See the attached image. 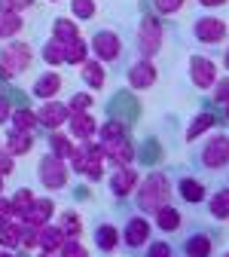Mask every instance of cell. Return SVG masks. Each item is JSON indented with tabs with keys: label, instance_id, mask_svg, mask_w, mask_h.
I'll use <instances>...</instances> for the list:
<instances>
[{
	"label": "cell",
	"instance_id": "obj_33",
	"mask_svg": "<svg viewBox=\"0 0 229 257\" xmlns=\"http://www.w3.org/2000/svg\"><path fill=\"white\" fill-rule=\"evenodd\" d=\"M119 138H128V125L116 116L104 119L101 128H98V141H119Z\"/></svg>",
	"mask_w": 229,
	"mask_h": 257
},
{
	"label": "cell",
	"instance_id": "obj_16",
	"mask_svg": "<svg viewBox=\"0 0 229 257\" xmlns=\"http://www.w3.org/2000/svg\"><path fill=\"white\" fill-rule=\"evenodd\" d=\"M71 107L68 101H43V107L37 110V119H40V128H49V132H58L64 122H71Z\"/></svg>",
	"mask_w": 229,
	"mask_h": 257
},
{
	"label": "cell",
	"instance_id": "obj_29",
	"mask_svg": "<svg viewBox=\"0 0 229 257\" xmlns=\"http://www.w3.org/2000/svg\"><path fill=\"white\" fill-rule=\"evenodd\" d=\"M89 55H92V46H89V40H83V37L64 43V64H80V68H83V64L89 61Z\"/></svg>",
	"mask_w": 229,
	"mask_h": 257
},
{
	"label": "cell",
	"instance_id": "obj_15",
	"mask_svg": "<svg viewBox=\"0 0 229 257\" xmlns=\"http://www.w3.org/2000/svg\"><path fill=\"white\" fill-rule=\"evenodd\" d=\"M104 147V159H107V166L113 169H125V166H132L135 163V156H138V147L132 138H119V141H101Z\"/></svg>",
	"mask_w": 229,
	"mask_h": 257
},
{
	"label": "cell",
	"instance_id": "obj_53",
	"mask_svg": "<svg viewBox=\"0 0 229 257\" xmlns=\"http://www.w3.org/2000/svg\"><path fill=\"white\" fill-rule=\"evenodd\" d=\"M49 4H58V0H49Z\"/></svg>",
	"mask_w": 229,
	"mask_h": 257
},
{
	"label": "cell",
	"instance_id": "obj_39",
	"mask_svg": "<svg viewBox=\"0 0 229 257\" xmlns=\"http://www.w3.org/2000/svg\"><path fill=\"white\" fill-rule=\"evenodd\" d=\"M144 257H174V245L165 242V239H153L144 248Z\"/></svg>",
	"mask_w": 229,
	"mask_h": 257
},
{
	"label": "cell",
	"instance_id": "obj_7",
	"mask_svg": "<svg viewBox=\"0 0 229 257\" xmlns=\"http://www.w3.org/2000/svg\"><path fill=\"white\" fill-rule=\"evenodd\" d=\"M122 77H125V83L132 86V89L147 92V89H153V86H156L159 71H156L153 58H141V55H135L132 61H125V64H122Z\"/></svg>",
	"mask_w": 229,
	"mask_h": 257
},
{
	"label": "cell",
	"instance_id": "obj_1",
	"mask_svg": "<svg viewBox=\"0 0 229 257\" xmlns=\"http://www.w3.org/2000/svg\"><path fill=\"white\" fill-rule=\"evenodd\" d=\"M171 196H174V181H171V175L168 172H150L144 181H141V187H138V193H135V211L138 214H147V217H153L162 205H171Z\"/></svg>",
	"mask_w": 229,
	"mask_h": 257
},
{
	"label": "cell",
	"instance_id": "obj_25",
	"mask_svg": "<svg viewBox=\"0 0 229 257\" xmlns=\"http://www.w3.org/2000/svg\"><path fill=\"white\" fill-rule=\"evenodd\" d=\"M46 147H49V153H52V156L64 159V163H68V159L77 153V141H74V138H68L64 132H49V135H46Z\"/></svg>",
	"mask_w": 229,
	"mask_h": 257
},
{
	"label": "cell",
	"instance_id": "obj_3",
	"mask_svg": "<svg viewBox=\"0 0 229 257\" xmlns=\"http://www.w3.org/2000/svg\"><path fill=\"white\" fill-rule=\"evenodd\" d=\"M195 166L205 172H214V175H223L229 169V135L211 132L205 144L195 150Z\"/></svg>",
	"mask_w": 229,
	"mask_h": 257
},
{
	"label": "cell",
	"instance_id": "obj_26",
	"mask_svg": "<svg viewBox=\"0 0 229 257\" xmlns=\"http://www.w3.org/2000/svg\"><path fill=\"white\" fill-rule=\"evenodd\" d=\"M80 77H83V83L92 89V92H98V89H104V83H107V74H104V64L98 61V58H89L83 68H80Z\"/></svg>",
	"mask_w": 229,
	"mask_h": 257
},
{
	"label": "cell",
	"instance_id": "obj_28",
	"mask_svg": "<svg viewBox=\"0 0 229 257\" xmlns=\"http://www.w3.org/2000/svg\"><path fill=\"white\" fill-rule=\"evenodd\" d=\"M77 37H80V25H77V19H68V16L52 19V40H58V43H71V40H77Z\"/></svg>",
	"mask_w": 229,
	"mask_h": 257
},
{
	"label": "cell",
	"instance_id": "obj_27",
	"mask_svg": "<svg viewBox=\"0 0 229 257\" xmlns=\"http://www.w3.org/2000/svg\"><path fill=\"white\" fill-rule=\"evenodd\" d=\"M64 242H68V236L61 233L58 223H46V227L40 230V251H46V254H58V251L64 248Z\"/></svg>",
	"mask_w": 229,
	"mask_h": 257
},
{
	"label": "cell",
	"instance_id": "obj_44",
	"mask_svg": "<svg viewBox=\"0 0 229 257\" xmlns=\"http://www.w3.org/2000/svg\"><path fill=\"white\" fill-rule=\"evenodd\" d=\"M37 0H0V10H10V13H25L31 10Z\"/></svg>",
	"mask_w": 229,
	"mask_h": 257
},
{
	"label": "cell",
	"instance_id": "obj_40",
	"mask_svg": "<svg viewBox=\"0 0 229 257\" xmlns=\"http://www.w3.org/2000/svg\"><path fill=\"white\" fill-rule=\"evenodd\" d=\"M58 257H89V248L80 239H68V242H64V248L58 251Z\"/></svg>",
	"mask_w": 229,
	"mask_h": 257
},
{
	"label": "cell",
	"instance_id": "obj_36",
	"mask_svg": "<svg viewBox=\"0 0 229 257\" xmlns=\"http://www.w3.org/2000/svg\"><path fill=\"white\" fill-rule=\"evenodd\" d=\"M71 16L77 22H89L98 16V4L95 0H71Z\"/></svg>",
	"mask_w": 229,
	"mask_h": 257
},
{
	"label": "cell",
	"instance_id": "obj_50",
	"mask_svg": "<svg viewBox=\"0 0 229 257\" xmlns=\"http://www.w3.org/2000/svg\"><path fill=\"white\" fill-rule=\"evenodd\" d=\"M4 187H7V184H4V175H0V196H4Z\"/></svg>",
	"mask_w": 229,
	"mask_h": 257
},
{
	"label": "cell",
	"instance_id": "obj_41",
	"mask_svg": "<svg viewBox=\"0 0 229 257\" xmlns=\"http://www.w3.org/2000/svg\"><path fill=\"white\" fill-rule=\"evenodd\" d=\"M183 4H186V0H153V10L159 16H174V13L183 10Z\"/></svg>",
	"mask_w": 229,
	"mask_h": 257
},
{
	"label": "cell",
	"instance_id": "obj_20",
	"mask_svg": "<svg viewBox=\"0 0 229 257\" xmlns=\"http://www.w3.org/2000/svg\"><path fill=\"white\" fill-rule=\"evenodd\" d=\"M52 217H55V202H52L49 196H37V202L31 205V211L22 217V223H28V227H37V230H43L46 223H52Z\"/></svg>",
	"mask_w": 229,
	"mask_h": 257
},
{
	"label": "cell",
	"instance_id": "obj_5",
	"mask_svg": "<svg viewBox=\"0 0 229 257\" xmlns=\"http://www.w3.org/2000/svg\"><path fill=\"white\" fill-rule=\"evenodd\" d=\"M89 46H92V55L101 64H119V61H125L122 34L113 31V28H98L95 34L89 37Z\"/></svg>",
	"mask_w": 229,
	"mask_h": 257
},
{
	"label": "cell",
	"instance_id": "obj_4",
	"mask_svg": "<svg viewBox=\"0 0 229 257\" xmlns=\"http://www.w3.org/2000/svg\"><path fill=\"white\" fill-rule=\"evenodd\" d=\"M132 46H135V55H141V58H153L162 52V46H165V28H162L159 16H141Z\"/></svg>",
	"mask_w": 229,
	"mask_h": 257
},
{
	"label": "cell",
	"instance_id": "obj_6",
	"mask_svg": "<svg viewBox=\"0 0 229 257\" xmlns=\"http://www.w3.org/2000/svg\"><path fill=\"white\" fill-rule=\"evenodd\" d=\"M31 58H34V49H31L25 40H10L0 46V74L4 77H19L31 68Z\"/></svg>",
	"mask_w": 229,
	"mask_h": 257
},
{
	"label": "cell",
	"instance_id": "obj_13",
	"mask_svg": "<svg viewBox=\"0 0 229 257\" xmlns=\"http://www.w3.org/2000/svg\"><path fill=\"white\" fill-rule=\"evenodd\" d=\"M226 22L217 16H199L192 22V40L195 43H205V46H217L226 40Z\"/></svg>",
	"mask_w": 229,
	"mask_h": 257
},
{
	"label": "cell",
	"instance_id": "obj_34",
	"mask_svg": "<svg viewBox=\"0 0 229 257\" xmlns=\"http://www.w3.org/2000/svg\"><path fill=\"white\" fill-rule=\"evenodd\" d=\"M10 125H13V128H22V132H34V128H40L37 110H31V107H19V110H13Z\"/></svg>",
	"mask_w": 229,
	"mask_h": 257
},
{
	"label": "cell",
	"instance_id": "obj_24",
	"mask_svg": "<svg viewBox=\"0 0 229 257\" xmlns=\"http://www.w3.org/2000/svg\"><path fill=\"white\" fill-rule=\"evenodd\" d=\"M22 227H25V223H22L19 217L0 220V248L19 251V248H22Z\"/></svg>",
	"mask_w": 229,
	"mask_h": 257
},
{
	"label": "cell",
	"instance_id": "obj_43",
	"mask_svg": "<svg viewBox=\"0 0 229 257\" xmlns=\"http://www.w3.org/2000/svg\"><path fill=\"white\" fill-rule=\"evenodd\" d=\"M214 104H229V74L226 77H220L217 80V86H214Z\"/></svg>",
	"mask_w": 229,
	"mask_h": 257
},
{
	"label": "cell",
	"instance_id": "obj_49",
	"mask_svg": "<svg viewBox=\"0 0 229 257\" xmlns=\"http://www.w3.org/2000/svg\"><path fill=\"white\" fill-rule=\"evenodd\" d=\"M0 257H16V254H13L10 248H0Z\"/></svg>",
	"mask_w": 229,
	"mask_h": 257
},
{
	"label": "cell",
	"instance_id": "obj_45",
	"mask_svg": "<svg viewBox=\"0 0 229 257\" xmlns=\"http://www.w3.org/2000/svg\"><path fill=\"white\" fill-rule=\"evenodd\" d=\"M13 169H16V156H13V153H10V150L4 147V144H0V175L7 178V175H10Z\"/></svg>",
	"mask_w": 229,
	"mask_h": 257
},
{
	"label": "cell",
	"instance_id": "obj_46",
	"mask_svg": "<svg viewBox=\"0 0 229 257\" xmlns=\"http://www.w3.org/2000/svg\"><path fill=\"white\" fill-rule=\"evenodd\" d=\"M13 119V104L7 101V95H0V122H10Z\"/></svg>",
	"mask_w": 229,
	"mask_h": 257
},
{
	"label": "cell",
	"instance_id": "obj_12",
	"mask_svg": "<svg viewBox=\"0 0 229 257\" xmlns=\"http://www.w3.org/2000/svg\"><path fill=\"white\" fill-rule=\"evenodd\" d=\"M189 80H192L195 89L214 92V86H217V80H220L214 58H208V55H189Z\"/></svg>",
	"mask_w": 229,
	"mask_h": 257
},
{
	"label": "cell",
	"instance_id": "obj_22",
	"mask_svg": "<svg viewBox=\"0 0 229 257\" xmlns=\"http://www.w3.org/2000/svg\"><path fill=\"white\" fill-rule=\"evenodd\" d=\"M34 132H22V128H13L10 125V132L4 135V147L13 153V156H25V153H31L34 150Z\"/></svg>",
	"mask_w": 229,
	"mask_h": 257
},
{
	"label": "cell",
	"instance_id": "obj_21",
	"mask_svg": "<svg viewBox=\"0 0 229 257\" xmlns=\"http://www.w3.org/2000/svg\"><path fill=\"white\" fill-rule=\"evenodd\" d=\"M153 227L162 230V233H180L183 230V211L174 208V205H162L153 214Z\"/></svg>",
	"mask_w": 229,
	"mask_h": 257
},
{
	"label": "cell",
	"instance_id": "obj_9",
	"mask_svg": "<svg viewBox=\"0 0 229 257\" xmlns=\"http://www.w3.org/2000/svg\"><path fill=\"white\" fill-rule=\"evenodd\" d=\"M150 236H153V220L147 214H128L125 217V223H122V245L128 251L147 248L150 245Z\"/></svg>",
	"mask_w": 229,
	"mask_h": 257
},
{
	"label": "cell",
	"instance_id": "obj_18",
	"mask_svg": "<svg viewBox=\"0 0 229 257\" xmlns=\"http://www.w3.org/2000/svg\"><path fill=\"white\" fill-rule=\"evenodd\" d=\"M92 242L101 254H113L122 242V230H116V223L101 220V223H95V230H92Z\"/></svg>",
	"mask_w": 229,
	"mask_h": 257
},
{
	"label": "cell",
	"instance_id": "obj_10",
	"mask_svg": "<svg viewBox=\"0 0 229 257\" xmlns=\"http://www.w3.org/2000/svg\"><path fill=\"white\" fill-rule=\"evenodd\" d=\"M141 175L135 166H125V169H113L110 178H107V187H110V196L113 199H135V193L141 187Z\"/></svg>",
	"mask_w": 229,
	"mask_h": 257
},
{
	"label": "cell",
	"instance_id": "obj_31",
	"mask_svg": "<svg viewBox=\"0 0 229 257\" xmlns=\"http://www.w3.org/2000/svg\"><path fill=\"white\" fill-rule=\"evenodd\" d=\"M58 227L61 233L68 236V239H80L83 236V217L77 208H68V211H58Z\"/></svg>",
	"mask_w": 229,
	"mask_h": 257
},
{
	"label": "cell",
	"instance_id": "obj_17",
	"mask_svg": "<svg viewBox=\"0 0 229 257\" xmlns=\"http://www.w3.org/2000/svg\"><path fill=\"white\" fill-rule=\"evenodd\" d=\"M68 128H71V138H74V141L86 144V141H95V138H98V128H101V122L95 119V113H71Z\"/></svg>",
	"mask_w": 229,
	"mask_h": 257
},
{
	"label": "cell",
	"instance_id": "obj_52",
	"mask_svg": "<svg viewBox=\"0 0 229 257\" xmlns=\"http://www.w3.org/2000/svg\"><path fill=\"white\" fill-rule=\"evenodd\" d=\"M223 116H226V119H229V104H226V107H223Z\"/></svg>",
	"mask_w": 229,
	"mask_h": 257
},
{
	"label": "cell",
	"instance_id": "obj_38",
	"mask_svg": "<svg viewBox=\"0 0 229 257\" xmlns=\"http://www.w3.org/2000/svg\"><path fill=\"white\" fill-rule=\"evenodd\" d=\"M68 107H71L74 113H92V107H95L92 92H74L71 98H68Z\"/></svg>",
	"mask_w": 229,
	"mask_h": 257
},
{
	"label": "cell",
	"instance_id": "obj_42",
	"mask_svg": "<svg viewBox=\"0 0 229 257\" xmlns=\"http://www.w3.org/2000/svg\"><path fill=\"white\" fill-rule=\"evenodd\" d=\"M22 248H31V251H40V230L37 227H22Z\"/></svg>",
	"mask_w": 229,
	"mask_h": 257
},
{
	"label": "cell",
	"instance_id": "obj_55",
	"mask_svg": "<svg viewBox=\"0 0 229 257\" xmlns=\"http://www.w3.org/2000/svg\"><path fill=\"white\" fill-rule=\"evenodd\" d=\"M226 135H229V132H226Z\"/></svg>",
	"mask_w": 229,
	"mask_h": 257
},
{
	"label": "cell",
	"instance_id": "obj_11",
	"mask_svg": "<svg viewBox=\"0 0 229 257\" xmlns=\"http://www.w3.org/2000/svg\"><path fill=\"white\" fill-rule=\"evenodd\" d=\"M180 254L183 257H211L214 254V233L205 227H189L180 236Z\"/></svg>",
	"mask_w": 229,
	"mask_h": 257
},
{
	"label": "cell",
	"instance_id": "obj_2",
	"mask_svg": "<svg viewBox=\"0 0 229 257\" xmlns=\"http://www.w3.org/2000/svg\"><path fill=\"white\" fill-rule=\"evenodd\" d=\"M68 166L71 172L89 178V181H101L104 178V166H107V159H104V147L101 141H86V144H77V153L68 159Z\"/></svg>",
	"mask_w": 229,
	"mask_h": 257
},
{
	"label": "cell",
	"instance_id": "obj_37",
	"mask_svg": "<svg viewBox=\"0 0 229 257\" xmlns=\"http://www.w3.org/2000/svg\"><path fill=\"white\" fill-rule=\"evenodd\" d=\"M10 199H13V205H16V211H19V217H25V214L31 211V205H34V202H37V196H34V193H31L28 187H19V190L13 193V196H10Z\"/></svg>",
	"mask_w": 229,
	"mask_h": 257
},
{
	"label": "cell",
	"instance_id": "obj_8",
	"mask_svg": "<svg viewBox=\"0 0 229 257\" xmlns=\"http://www.w3.org/2000/svg\"><path fill=\"white\" fill-rule=\"evenodd\" d=\"M37 178H40V184L46 187V190H64L68 187V178H71V166L64 163V159H58V156H52V153H46L40 163H37Z\"/></svg>",
	"mask_w": 229,
	"mask_h": 257
},
{
	"label": "cell",
	"instance_id": "obj_23",
	"mask_svg": "<svg viewBox=\"0 0 229 257\" xmlns=\"http://www.w3.org/2000/svg\"><path fill=\"white\" fill-rule=\"evenodd\" d=\"M214 125H217V119H214V113L205 107V110H199L192 119H189V125H186V141L192 144L195 138H202V135H208V132H214Z\"/></svg>",
	"mask_w": 229,
	"mask_h": 257
},
{
	"label": "cell",
	"instance_id": "obj_32",
	"mask_svg": "<svg viewBox=\"0 0 229 257\" xmlns=\"http://www.w3.org/2000/svg\"><path fill=\"white\" fill-rule=\"evenodd\" d=\"M25 28V19L22 13H10V10H0V40H13L19 31Z\"/></svg>",
	"mask_w": 229,
	"mask_h": 257
},
{
	"label": "cell",
	"instance_id": "obj_35",
	"mask_svg": "<svg viewBox=\"0 0 229 257\" xmlns=\"http://www.w3.org/2000/svg\"><path fill=\"white\" fill-rule=\"evenodd\" d=\"M40 55H43V64H52V68H58V64H64V43L46 40L43 49H40Z\"/></svg>",
	"mask_w": 229,
	"mask_h": 257
},
{
	"label": "cell",
	"instance_id": "obj_30",
	"mask_svg": "<svg viewBox=\"0 0 229 257\" xmlns=\"http://www.w3.org/2000/svg\"><path fill=\"white\" fill-rule=\"evenodd\" d=\"M208 214L214 220H229V187H220L208 196Z\"/></svg>",
	"mask_w": 229,
	"mask_h": 257
},
{
	"label": "cell",
	"instance_id": "obj_54",
	"mask_svg": "<svg viewBox=\"0 0 229 257\" xmlns=\"http://www.w3.org/2000/svg\"><path fill=\"white\" fill-rule=\"evenodd\" d=\"M223 257H229V251H226V254H223Z\"/></svg>",
	"mask_w": 229,
	"mask_h": 257
},
{
	"label": "cell",
	"instance_id": "obj_48",
	"mask_svg": "<svg viewBox=\"0 0 229 257\" xmlns=\"http://www.w3.org/2000/svg\"><path fill=\"white\" fill-rule=\"evenodd\" d=\"M220 64H223V68H226V71H229V46H226V49H223V58H220Z\"/></svg>",
	"mask_w": 229,
	"mask_h": 257
},
{
	"label": "cell",
	"instance_id": "obj_14",
	"mask_svg": "<svg viewBox=\"0 0 229 257\" xmlns=\"http://www.w3.org/2000/svg\"><path fill=\"white\" fill-rule=\"evenodd\" d=\"M174 193L183 199V202H189V205H202V202H208V184L202 181V178H195V175H189V172H183V175H177V181H174Z\"/></svg>",
	"mask_w": 229,
	"mask_h": 257
},
{
	"label": "cell",
	"instance_id": "obj_47",
	"mask_svg": "<svg viewBox=\"0 0 229 257\" xmlns=\"http://www.w3.org/2000/svg\"><path fill=\"white\" fill-rule=\"evenodd\" d=\"M202 7H208V10H214V7H226V0H199Z\"/></svg>",
	"mask_w": 229,
	"mask_h": 257
},
{
	"label": "cell",
	"instance_id": "obj_19",
	"mask_svg": "<svg viewBox=\"0 0 229 257\" xmlns=\"http://www.w3.org/2000/svg\"><path fill=\"white\" fill-rule=\"evenodd\" d=\"M64 89V80H61V74L58 71H43L37 80H34V86H31V95H34L37 101H55V95Z\"/></svg>",
	"mask_w": 229,
	"mask_h": 257
},
{
	"label": "cell",
	"instance_id": "obj_51",
	"mask_svg": "<svg viewBox=\"0 0 229 257\" xmlns=\"http://www.w3.org/2000/svg\"><path fill=\"white\" fill-rule=\"evenodd\" d=\"M37 257H58V254H46V251H40V254H37Z\"/></svg>",
	"mask_w": 229,
	"mask_h": 257
}]
</instances>
